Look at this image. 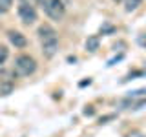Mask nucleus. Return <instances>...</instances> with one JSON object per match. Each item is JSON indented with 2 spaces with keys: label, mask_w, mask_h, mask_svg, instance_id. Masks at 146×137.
I'll return each instance as SVG.
<instances>
[{
  "label": "nucleus",
  "mask_w": 146,
  "mask_h": 137,
  "mask_svg": "<svg viewBox=\"0 0 146 137\" xmlns=\"http://www.w3.org/2000/svg\"><path fill=\"white\" fill-rule=\"evenodd\" d=\"M38 39H40V44H42V53L46 59H51L55 57L58 49V37H57V31L53 29L49 24H42L38 27Z\"/></svg>",
  "instance_id": "nucleus-1"
},
{
  "label": "nucleus",
  "mask_w": 146,
  "mask_h": 137,
  "mask_svg": "<svg viewBox=\"0 0 146 137\" xmlns=\"http://www.w3.org/2000/svg\"><path fill=\"white\" fill-rule=\"evenodd\" d=\"M36 70V62L33 57H29V55H20V57L15 61V71L17 75L20 77H29L33 75Z\"/></svg>",
  "instance_id": "nucleus-2"
},
{
  "label": "nucleus",
  "mask_w": 146,
  "mask_h": 137,
  "mask_svg": "<svg viewBox=\"0 0 146 137\" xmlns=\"http://www.w3.org/2000/svg\"><path fill=\"white\" fill-rule=\"evenodd\" d=\"M40 7L44 9V13L53 20H60L64 17V4L62 0H38Z\"/></svg>",
  "instance_id": "nucleus-3"
},
{
  "label": "nucleus",
  "mask_w": 146,
  "mask_h": 137,
  "mask_svg": "<svg viewBox=\"0 0 146 137\" xmlns=\"http://www.w3.org/2000/svg\"><path fill=\"white\" fill-rule=\"evenodd\" d=\"M144 104H146V90H135L122 100V106L131 108V110H139Z\"/></svg>",
  "instance_id": "nucleus-4"
},
{
  "label": "nucleus",
  "mask_w": 146,
  "mask_h": 137,
  "mask_svg": "<svg viewBox=\"0 0 146 137\" xmlns=\"http://www.w3.org/2000/svg\"><path fill=\"white\" fill-rule=\"evenodd\" d=\"M18 17H20V20L24 22L26 26H31V24H35V20H36V9L31 6V4L20 2L18 4Z\"/></svg>",
  "instance_id": "nucleus-5"
},
{
  "label": "nucleus",
  "mask_w": 146,
  "mask_h": 137,
  "mask_svg": "<svg viewBox=\"0 0 146 137\" xmlns=\"http://www.w3.org/2000/svg\"><path fill=\"white\" fill-rule=\"evenodd\" d=\"M7 37H9V42H11L15 48H26V44H27V40H26V37L20 33V31H9L7 33Z\"/></svg>",
  "instance_id": "nucleus-6"
},
{
  "label": "nucleus",
  "mask_w": 146,
  "mask_h": 137,
  "mask_svg": "<svg viewBox=\"0 0 146 137\" xmlns=\"http://www.w3.org/2000/svg\"><path fill=\"white\" fill-rule=\"evenodd\" d=\"M99 44H100L99 35H91V37H88V40H86V49H88L90 53H93V51L99 49Z\"/></svg>",
  "instance_id": "nucleus-7"
},
{
  "label": "nucleus",
  "mask_w": 146,
  "mask_h": 137,
  "mask_svg": "<svg viewBox=\"0 0 146 137\" xmlns=\"http://www.w3.org/2000/svg\"><path fill=\"white\" fill-rule=\"evenodd\" d=\"M141 4H143V0H124V9L128 13H131V11H135Z\"/></svg>",
  "instance_id": "nucleus-8"
},
{
  "label": "nucleus",
  "mask_w": 146,
  "mask_h": 137,
  "mask_svg": "<svg viewBox=\"0 0 146 137\" xmlns=\"http://www.w3.org/2000/svg\"><path fill=\"white\" fill-rule=\"evenodd\" d=\"M13 6V0H0V15L2 13H7Z\"/></svg>",
  "instance_id": "nucleus-9"
},
{
  "label": "nucleus",
  "mask_w": 146,
  "mask_h": 137,
  "mask_svg": "<svg viewBox=\"0 0 146 137\" xmlns=\"http://www.w3.org/2000/svg\"><path fill=\"white\" fill-rule=\"evenodd\" d=\"M7 57H9L7 48H6V46H0V64L6 62V61H7Z\"/></svg>",
  "instance_id": "nucleus-10"
},
{
  "label": "nucleus",
  "mask_w": 146,
  "mask_h": 137,
  "mask_svg": "<svg viewBox=\"0 0 146 137\" xmlns=\"http://www.w3.org/2000/svg\"><path fill=\"white\" fill-rule=\"evenodd\" d=\"M124 137H144V135L141 134V132H137V130H131V132H128Z\"/></svg>",
  "instance_id": "nucleus-11"
},
{
  "label": "nucleus",
  "mask_w": 146,
  "mask_h": 137,
  "mask_svg": "<svg viewBox=\"0 0 146 137\" xmlns=\"http://www.w3.org/2000/svg\"><path fill=\"white\" fill-rule=\"evenodd\" d=\"M139 44L141 46H146V35H141L139 37Z\"/></svg>",
  "instance_id": "nucleus-12"
},
{
  "label": "nucleus",
  "mask_w": 146,
  "mask_h": 137,
  "mask_svg": "<svg viewBox=\"0 0 146 137\" xmlns=\"http://www.w3.org/2000/svg\"><path fill=\"white\" fill-rule=\"evenodd\" d=\"M20 2H26V4H31V2H33V0H20Z\"/></svg>",
  "instance_id": "nucleus-13"
},
{
  "label": "nucleus",
  "mask_w": 146,
  "mask_h": 137,
  "mask_svg": "<svg viewBox=\"0 0 146 137\" xmlns=\"http://www.w3.org/2000/svg\"><path fill=\"white\" fill-rule=\"evenodd\" d=\"M115 2H121V0H115Z\"/></svg>",
  "instance_id": "nucleus-14"
}]
</instances>
